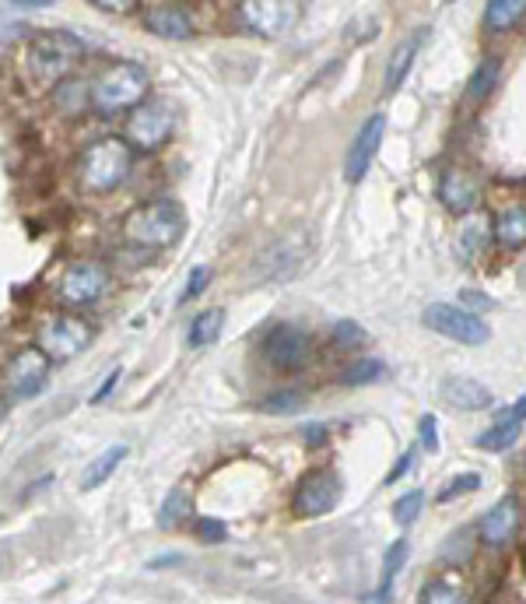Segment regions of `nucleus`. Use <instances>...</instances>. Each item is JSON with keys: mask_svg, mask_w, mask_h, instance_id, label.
<instances>
[{"mask_svg": "<svg viewBox=\"0 0 526 604\" xmlns=\"http://www.w3.org/2000/svg\"><path fill=\"white\" fill-rule=\"evenodd\" d=\"M134 166V148L127 137L106 134L99 141H92L81 151V183L95 194H109L130 176Z\"/></svg>", "mask_w": 526, "mask_h": 604, "instance_id": "1", "label": "nucleus"}, {"mask_svg": "<svg viewBox=\"0 0 526 604\" xmlns=\"http://www.w3.org/2000/svg\"><path fill=\"white\" fill-rule=\"evenodd\" d=\"M106 288H109L106 267L95 264V260H78V264H71L64 271L57 295L64 306H92V302H99L106 295Z\"/></svg>", "mask_w": 526, "mask_h": 604, "instance_id": "10", "label": "nucleus"}, {"mask_svg": "<svg viewBox=\"0 0 526 604\" xmlns=\"http://www.w3.org/2000/svg\"><path fill=\"white\" fill-rule=\"evenodd\" d=\"M330 341H334L337 348H358L365 341V331L355 320H341V324H334V331H330Z\"/></svg>", "mask_w": 526, "mask_h": 604, "instance_id": "36", "label": "nucleus"}, {"mask_svg": "<svg viewBox=\"0 0 526 604\" xmlns=\"http://www.w3.org/2000/svg\"><path fill=\"white\" fill-rule=\"evenodd\" d=\"M418 429H421V446H425L428 453L439 450V429H435V418L432 415H421Z\"/></svg>", "mask_w": 526, "mask_h": 604, "instance_id": "39", "label": "nucleus"}, {"mask_svg": "<svg viewBox=\"0 0 526 604\" xmlns=\"http://www.w3.org/2000/svg\"><path fill=\"white\" fill-rule=\"evenodd\" d=\"M463 302H467V310L470 306H474V310H491V306H495L491 299H484V292H470V288L463 292Z\"/></svg>", "mask_w": 526, "mask_h": 604, "instance_id": "41", "label": "nucleus"}, {"mask_svg": "<svg viewBox=\"0 0 526 604\" xmlns=\"http://www.w3.org/2000/svg\"><path fill=\"white\" fill-rule=\"evenodd\" d=\"M523 527V503L519 496H502L481 520H477V538L488 548H505Z\"/></svg>", "mask_w": 526, "mask_h": 604, "instance_id": "14", "label": "nucleus"}, {"mask_svg": "<svg viewBox=\"0 0 526 604\" xmlns=\"http://www.w3.org/2000/svg\"><path fill=\"white\" fill-rule=\"evenodd\" d=\"M207 281H211V267H193L190 281H186V292H183V299H197V295L207 288Z\"/></svg>", "mask_w": 526, "mask_h": 604, "instance_id": "37", "label": "nucleus"}, {"mask_svg": "<svg viewBox=\"0 0 526 604\" xmlns=\"http://www.w3.org/2000/svg\"><path fill=\"white\" fill-rule=\"evenodd\" d=\"M470 559V531H456L453 538L446 541V548H442V562H449V566H460V562Z\"/></svg>", "mask_w": 526, "mask_h": 604, "instance_id": "35", "label": "nucleus"}, {"mask_svg": "<svg viewBox=\"0 0 526 604\" xmlns=\"http://www.w3.org/2000/svg\"><path fill=\"white\" fill-rule=\"evenodd\" d=\"M421 506H425V492H421V489L404 492V496L393 503V520H397L400 527L414 524V520H418V513H421Z\"/></svg>", "mask_w": 526, "mask_h": 604, "instance_id": "30", "label": "nucleus"}, {"mask_svg": "<svg viewBox=\"0 0 526 604\" xmlns=\"http://www.w3.org/2000/svg\"><path fill=\"white\" fill-rule=\"evenodd\" d=\"M148 88L151 74L141 64H130V60L109 64L92 81V109H99L106 116L123 113V109H137L144 102V95H148Z\"/></svg>", "mask_w": 526, "mask_h": 604, "instance_id": "2", "label": "nucleus"}, {"mask_svg": "<svg viewBox=\"0 0 526 604\" xmlns=\"http://www.w3.org/2000/svg\"><path fill=\"white\" fill-rule=\"evenodd\" d=\"M95 341V327L81 320L78 313H53L39 327V348L50 359H74Z\"/></svg>", "mask_w": 526, "mask_h": 604, "instance_id": "5", "label": "nucleus"}, {"mask_svg": "<svg viewBox=\"0 0 526 604\" xmlns=\"http://www.w3.org/2000/svg\"><path fill=\"white\" fill-rule=\"evenodd\" d=\"M386 376V366L379 359H358L355 366H348L341 373V383H348V387H358V383H376Z\"/></svg>", "mask_w": 526, "mask_h": 604, "instance_id": "29", "label": "nucleus"}, {"mask_svg": "<svg viewBox=\"0 0 526 604\" xmlns=\"http://www.w3.org/2000/svg\"><path fill=\"white\" fill-rule=\"evenodd\" d=\"M519 432H523V422L512 418V411H505L491 429H484L481 436H477V446L488 453H502V450H509V446H516Z\"/></svg>", "mask_w": 526, "mask_h": 604, "instance_id": "21", "label": "nucleus"}, {"mask_svg": "<svg viewBox=\"0 0 526 604\" xmlns=\"http://www.w3.org/2000/svg\"><path fill=\"white\" fill-rule=\"evenodd\" d=\"M53 106H57L60 113H67V116L85 113V109L92 106V88H88L85 81H78V78L60 81V85H53Z\"/></svg>", "mask_w": 526, "mask_h": 604, "instance_id": "23", "label": "nucleus"}, {"mask_svg": "<svg viewBox=\"0 0 526 604\" xmlns=\"http://www.w3.org/2000/svg\"><path fill=\"white\" fill-rule=\"evenodd\" d=\"M183 211H179L176 201H148L141 208H134L123 222V236L134 246H148V250H158V246H172L179 236H183Z\"/></svg>", "mask_w": 526, "mask_h": 604, "instance_id": "3", "label": "nucleus"}, {"mask_svg": "<svg viewBox=\"0 0 526 604\" xmlns=\"http://www.w3.org/2000/svg\"><path fill=\"white\" fill-rule=\"evenodd\" d=\"M498 71H502V64H498L495 57H484L481 64H477V71L470 74V85H467V95L474 102H484L491 95V88L498 85Z\"/></svg>", "mask_w": 526, "mask_h": 604, "instance_id": "28", "label": "nucleus"}, {"mask_svg": "<svg viewBox=\"0 0 526 604\" xmlns=\"http://www.w3.org/2000/svg\"><path fill=\"white\" fill-rule=\"evenodd\" d=\"M386 134V116L383 113H372L369 120L358 127L355 141L348 148V159H344V180L348 183H362L365 173H369L372 159L379 155V144H383Z\"/></svg>", "mask_w": 526, "mask_h": 604, "instance_id": "15", "label": "nucleus"}, {"mask_svg": "<svg viewBox=\"0 0 526 604\" xmlns=\"http://www.w3.org/2000/svg\"><path fill=\"white\" fill-rule=\"evenodd\" d=\"M526 18V0H491L484 8V25L491 32H509Z\"/></svg>", "mask_w": 526, "mask_h": 604, "instance_id": "25", "label": "nucleus"}, {"mask_svg": "<svg viewBox=\"0 0 526 604\" xmlns=\"http://www.w3.org/2000/svg\"><path fill=\"white\" fill-rule=\"evenodd\" d=\"M50 366H53V359L39 345L22 348V352L8 362L4 380H8L11 394L22 397V401H29V397L43 394V387L50 383Z\"/></svg>", "mask_w": 526, "mask_h": 604, "instance_id": "11", "label": "nucleus"}, {"mask_svg": "<svg viewBox=\"0 0 526 604\" xmlns=\"http://www.w3.org/2000/svg\"><path fill=\"white\" fill-rule=\"evenodd\" d=\"M481 197H484V183L477 180L470 169H460V166L442 169L439 201L446 211H453V215H474L477 204H481Z\"/></svg>", "mask_w": 526, "mask_h": 604, "instance_id": "13", "label": "nucleus"}, {"mask_svg": "<svg viewBox=\"0 0 526 604\" xmlns=\"http://www.w3.org/2000/svg\"><path fill=\"white\" fill-rule=\"evenodd\" d=\"M481 243H484V222L477 215H470V225L467 229H460V243H456V250H460L463 260H470V257H477Z\"/></svg>", "mask_w": 526, "mask_h": 604, "instance_id": "32", "label": "nucleus"}, {"mask_svg": "<svg viewBox=\"0 0 526 604\" xmlns=\"http://www.w3.org/2000/svg\"><path fill=\"white\" fill-rule=\"evenodd\" d=\"M239 15H242V25L253 29L256 36L274 39L292 29L295 15H299V4H292V0H249V4L239 8Z\"/></svg>", "mask_w": 526, "mask_h": 604, "instance_id": "12", "label": "nucleus"}, {"mask_svg": "<svg viewBox=\"0 0 526 604\" xmlns=\"http://www.w3.org/2000/svg\"><path fill=\"white\" fill-rule=\"evenodd\" d=\"M193 513V499L186 489H172L169 496L162 499V510H158V524L165 527V531H172V527H179L183 520H190Z\"/></svg>", "mask_w": 526, "mask_h": 604, "instance_id": "27", "label": "nucleus"}, {"mask_svg": "<svg viewBox=\"0 0 526 604\" xmlns=\"http://www.w3.org/2000/svg\"><path fill=\"white\" fill-rule=\"evenodd\" d=\"M474 489H481V475H477V471H467V475H456L453 482H449L446 489L439 492V503H453V499L467 496V492H474Z\"/></svg>", "mask_w": 526, "mask_h": 604, "instance_id": "33", "label": "nucleus"}, {"mask_svg": "<svg viewBox=\"0 0 526 604\" xmlns=\"http://www.w3.org/2000/svg\"><path fill=\"white\" fill-rule=\"evenodd\" d=\"M407 562V541L400 538V541H393L390 548H386V555H383V587L390 590V583H393V576L400 573V566Z\"/></svg>", "mask_w": 526, "mask_h": 604, "instance_id": "34", "label": "nucleus"}, {"mask_svg": "<svg viewBox=\"0 0 526 604\" xmlns=\"http://www.w3.org/2000/svg\"><path fill=\"white\" fill-rule=\"evenodd\" d=\"M221 327H225V310H204L193 317L190 324V334H186V341H190L193 348H204V345H214V341L221 338Z\"/></svg>", "mask_w": 526, "mask_h": 604, "instance_id": "26", "label": "nucleus"}, {"mask_svg": "<svg viewBox=\"0 0 526 604\" xmlns=\"http://www.w3.org/2000/svg\"><path fill=\"white\" fill-rule=\"evenodd\" d=\"M127 453H130V450H127L123 443H116V446H109L106 453H99V457H95V461L85 468V475H81L78 489H81V492H95L99 485H106L109 478L116 475V468H120V464L127 461Z\"/></svg>", "mask_w": 526, "mask_h": 604, "instance_id": "20", "label": "nucleus"}, {"mask_svg": "<svg viewBox=\"0 0 526 604\" xmlns=\"http://www.w3.org/2000/svg\"><path fill=\"white\" fill-rule=\"evenodd\" d=\"M495 239L509 250L526 246V204H512L495 218Z\"/></svg>", "mask_w": 526, "mask_h": 604, "instance_id": "24", "label": "nucleus"}, {"mask_svg": "<svg viewBox=\"0 0 526 604\" xmlns=\"http://www.w3.org/2000/svg\"><path fill=\"white\" fill-rule=\"evenodd\" d=\"M306 443L309 446H323V443H327V429H323V425H309V429H306Z\"/></svg>", "mask_w": 526, "mask_h": 604, "instance_id": "43", "label": "nucleus"}, {"mask_svg": "<svg viewBox=\"0 0 526 604\" xmlns=\"http://www.w3.org/2000/svg\"><path fill=\"white\" fill-rule=\"evenodd\" d=\"M421 39H425V32H414V36H404L390 50V57H386V74H383L386 95L397 92V88L407 81V74L414 71V60H418V53H421Z\"/></svg>", "mask_w": 526, "mask_h": 604, "instance_id": "19", "label": "nucleus"}, {"mask_svg": "<svg viewBox=\"0 0 526 604\" xmlns=\"http://www.w3.org/2000/svg\"><path fill=\"white\" fill-rule=\"evenodd\" d=\"M512 418H519V422H526V394L523 397H519V401L516 404H512Z\"/></svg>", "mask_w": 526, "mask_h": 604, "instance_id": "44", "label": "nucleus"}, {"mask_svg": "<svg viewBox=\"0 0 526 604\" xmlns=\"http://www.w3.org/2000/svg\"><path fill=\"white\" fill-rule=\"evenodd\" d=\"M81 43L71 36V32H43L29 43V71L36 74L39 81H60L71 78L74 64L81 60Z\"/></svg>", "mask_w": 526, "mask_h": 604, "instance_id": "4", "label": "nucleus"}, {"mask_svg": "<svg viewBox=\"0 0 526 604\" xmlns=\"http://www.w3.org/2000/svg\"><path fill=\"white\" fill-rule=\"evenodd\" d=\"M411 464H414V450H407L404 457L397 461V468H393L390 475H386V482H397L400 475H407V471H411Z\"/></svg>", "mask_w": 526, "mask_h": 604, "instance_id": "42", "label": "nucleus"}, {"mask_svg": "<svg viewBox=\"0 0 526 604\" xmlns=\"http://www.w3.org/2000/svg\"><path fill=\"white\" fill-rule=\"evenodd\" d=\"M439 394H442V401H446L449 408H456V411H484V408H491V390L484 387L481 380H470V376H449V380H442Z\"/></svg>", "mask_w": 526, "mask_h": 604, "instance_id": "18", "label": "nucleus"}, {"mask_svg": "<svg viewBox=\"0 0 526 604\" xmlns=\"http://www.w3.org/2000/svg\"><path fill=\"white\" fill-rule=\"evenodd\" d=\"M120 376H123V369L116 366L113 373H109L106 380L99 383V390H95V394H92V404H102V401H106V397H109V394H113V390H116V380H120Z\"/></svg>", "mask_w": 526, "mask_h": 604, "instance_id": "40", "label": "nucleus"}, {"mask_svg": "<svg viewBox=\"0 0 526 604\" xmlns=\"http://www.w3.org/2000/svg\"><path fill=\"white\" fill-rule=\"evenodd\" d=\"M263 355H267L278 369H299L309 362L313 345H309L306 331H299V327H292V324H281L267 334V341H263Z\"/></svg>", "mask_w": 526, "mask_h": 604, "instance_id": "16", "label": "nucleus"}, {"mask_svg": "<svg viewBox=\"0 0 526 604\" xmlns=\"http://www.w3.org/2000/svg\"><path fill=\"white\" fill-rule=\"evenodd\" d=\"M337 499H341V478H337L330 468H316L299 482L295 499H292V510H295V517L313 520V517H323V513L334 510Z\"/></svg>", "mask_w": 526, "mask_h": 604, "instance_id": "9", "label": "nucleus"}, {"mask_svg": "<svg viewBox=\"0 0 526 604\" xmlns=\"http://www.w3.org/2000/svg\"><path fill=\"white\" fill-rule=\"evenodd\" d=\"M421 604H470V590L456 573H446L421 590Z\"/></svg>", "mask_w": 526, "mask_h": 604, "instance_id": "22", "label": "nucleus"}, {"mask_svg": "<svg viewBox=\"0 0 526 604\" xmlns=\"http://www.w3.org/2000/svg\"><path fill=\"white\" fill-rule=\"evenodd\" d=\"M306 246H309V239L299 236V232L274 239V243L253 260V271H249V278H253V281L292 278V274L302 267V260H306Z\"/></svg>", "mask_w": 526, "mask_h": 604, "instance_id": "8", "label": "nucleus"}, {"mask_svg": "<svg viewBox=\"0 0 526 604\" xmlns=\"http://www.w3.org/2000/svg\"><path fill=\"white\" fill-rule=\"evenodd\" d=\"M302 404H306V394H299V390H278V394L267 397L260 408L271 411V415H292V411H299Z\"/></svg>", "mask_w": 526, "mask_h": 604, "instance_id": "31", "label": "nucleus"}, {"mask_svg": "<svg viewBox=\"0 0 526 604\" xmlns=\"http://www.w3.org/2000/svg\"><path fill=\"white\" fill-rule=\"evenodd\" d=\"M421 324H425L428 331L442 334V338L460 341V345H484V341L491 338L488 324H484L477 313L453 306V302H432L425 310V317H421Z\"/></svg>", "mask_w": 526, "mask_h": 604, "instance_id": "6", "label": "nucleus"}, {"mask_svg": "<svg viewBox=\"0 0 526 604\" xmlns=\"http://www.w3.org/2000/svg\"><path fill=\"white\" fill-rule=\"evenodd\" d=\"M144 29H148L151 36L183 43V39L193 36V18L190 11L179 8V4H151V8H144Z\"/></svg>", "mask_w": 526, "mask_h": 604, "instance_id": "17", "label": "nucleus"}, {"mask_svg": "<svg viewBox=\"0 0 526 604\" xmlns=\"http://www.w3.org/2000/svg\"><path fill=\"white\" fill-rule=\"evenodd\" d=\"M4 418H8V401L0 397V422H4Z\"/></svg>", "mask_w": 526, "mask_h": 604, "instance_id": "45", "label": "nucleus"}, {"mask_svg": "<svg viewBox=\"0 0 526 604\" xmlns=\"http://www.w3.org/2000/svg\"><path fill=\"white\" fill-rule=\"evenodd\" d=\"M197 534H200V541H225V524L214 517H200Z\"/></svg>", "mask_w": 526, "mask_h": 604, "instance_id": "38", "label": "nucleus"}, {"mask_svg": "<svg viewBox=\"0 0 526 604\" xmlns=\"http://www.w3.org/2000/svg\"><path fill=\"white\" fill-rule=\"evenodd\" d=\"M172 127H176L172 106H165V102H158V99H144L137 109H130L127 141H130V148L155 151L172 137Z\"/></svg>", "mask_w": 526, "mask_h": 604, "instance_id": "7", "label": "nucleus"}]
</instances>
